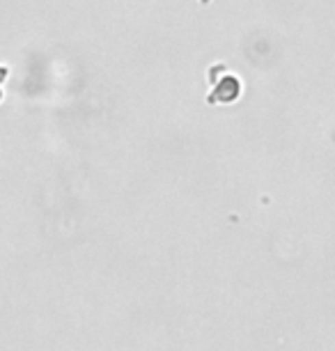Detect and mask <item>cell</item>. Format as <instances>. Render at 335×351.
Instances as JSON below:
<instances>
[]
</instances>
